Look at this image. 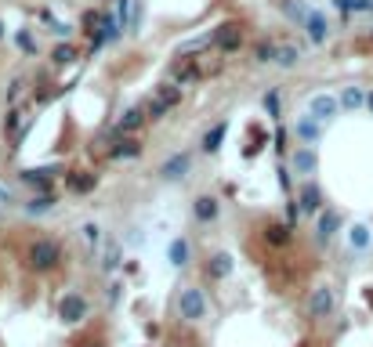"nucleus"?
Masks as SVG:
<instances>
[{
  "mask_svg": "<svg viewBox=\"0 0 373 347\" xmlns=\"http://www.w3.org/2000/svg\"><path fill=\"white\" fill-rule=\"evenodd\" d=\"M174 308H178V318L189 322V325H199L206 315H211V300L199 286H181L178 297H174Z\"/></svg>",
  "mask_w": 373,
  "mask_h": 347,
  "instance_id": "obj_1",
  "label": "nucleus"
},
{
  "mask_svg": "<svg viewBox=\"0 0 373 347\" xmlns=\"http://www.w3.org/2000/svg\"><path fill=\"white\" fill-rule=\"evenodd\" d=\"M26 264L29 271H40V275H48L62 264V246L55 243V239H36V243H29L26 250Z\"/></svg>",
  "mask_w": 373,
  "mask_h": 347,
  "instance_id": "obj_2",
  "label": "nucleus"
},
{
  "mask_svg": "<svg viewBox=\"0 0 373 347\" xmlns=\"http://www.w3.org/2000/svg\"><path fill=\"white\" fill-rule=\"evenodd\" d=\"M334 311H337V286H334V282H319V286L308 293V318L323 322Z\"/></svg>",
  "mask_w": 373,
  "mask_h": 347,
  "instance_id": "obj_3",
  "label": "nucleus"
},
{
  "mask_svg": "<svg viewBox=\"0 0 373 347\" xmlns=\"http://www.w3.org/2000/svg\"><path fill=\"white\" fill-rule=\"evenodd\" d=\"M87 315H91V304H87L84 293L66 290V293L58 297V322H62V325H80Z\"/></svg>",
  "mask_w": 373,
  "mask_h": 347,
  "instance_id": "obj_4",
  "label": "nucleus"
},
{
  "mask_svg": "<svg viewBox=\"0 0 373 347\" xmlns=\"http://www.w3.org/2000/svg\"><path fill=\"white\" fill-rule=\"evenodd\" d=\"M304 113L312 116V120H319L323 127H330V123H334V120L344 113V108H341V98H337V94H330V91H316L312 98H308Z\"/></svg>",
  "mask_w": 373,
  "mask_h": 347,
  "instance_id": "obj_5",
  "label": "nucleus"
},
{
  "mask_svg": "<svg viewBox=\"0 0 373 347\" xmlns=\"http://www.w3.org/2000/svg\"><path fill=\"white\" fill-rule=\"evenodd\" d=\"M344 246H348V253L366 257L373 250V225L370 221H351L344 228Z\"/></svg>",
  "mask_w": 373,
  "mask_h": 347,
  "instance_id": "obj_6",
  "label": "nucleus"
},
{
  "mask_svg": "<svg viewBox=\"0 0 373 347\" xmlns=\"http://www.w3.org/2000/svg\"><path fill=\"white\" fill-rule=\"evenodd\" d=\"M178 101H181V87H178V83H163L160 91H156V98L145 105V116H149V120H160V116L167 113V108H174Z\"/></svg>",
  "mask_w": 373,
  "mask_h": 347,
  "instance_id": "obj_7",
  "label": "nucleus"
},
{
  "mask_svg": "<svg viewBox=\"0 0 373 347\" xmlns=\"http://www.w3.org/2000/svg\"><path fill=\"white\" fill-rule=\"evenodd\" d=\"M189 170H192V156L189 152H174V156L160 163V181H181L189 178Z\"/></svg>",
  "mask_w": 373,
  "mask_h": 347,
  "instance_id": "obj_8",
  "label": "nucleus"
},
{
  "mask_svg": "<svg viewBox=\"0 0 373 347\" xmlns=\"http://www.w3.org/2000/svg\"><path fill=\"white\" fill-rule=\"evenodd\" d=\"M290 167H294V174H301V178H312L319 170V152L312 145H297L290 152Z\"/></svg>",
  "mask_w": 373,
  "mask_h": 347,
  "instance_id": "obj_9",
  "label": "nucleus"
},
{
  "mask_svg": "<svg viewBox=\"0 0 373 347\" xmlns=\"http://www.w3.org/2000/svg\"><path fill=\"white\" fill-rule=\"evenodd\" d=\"M167 264L171 268H189L192 264V243L185 235H174L167 243Z\"/></svg>",
  "mask_w": 373,
  "mask_h": 347,
  "instance_id": "obj_10",
  "label": "nucleus"
},
{
  "mask_svg": "<svg viewBox=\"0 0 373 347\" xmlns=\"http://www.w3.org/2000/svg\"><path fill=\"white\" fill-rule=\"evenodd\" d=\"M218 213H221V203L214 199V195H196L192 199V217L199 225H214Z\"/></svg>",
  "mask_w": 373,
  "mask_h": 347,
  "instance_id": "obj_11",
  "label": "nucleus"
},
{
  "mask_svg": "<svg viewBox=\"0 0 373 347\" xmlns=\"http://www.w3.org/2000/svg\"><path fill=\"white\" fill-rule=\"evenodd\" d=\"M337 232H341V213L330 206V210H323V213L316 217V239H319V243H330Z\"/></svg>",
  "mask_w": 373,
  "mask_h": 347,
  "instance_id": "obj_12",
  "label": "nucleus"
},
{
  "mask_svg": "<svg viewBox=\"0 0 373 347\" xmlns=\"http://www.w3.org/2000/svg\"><path fill=\"white\" fill-rule=\"evenodd\" d=\"M232 271H236V257L229 250L211 253V260H206V275H211V278H229Z\"/></svg>",
  "mask_w": 373,
  "mask_h": 347,
  "instance_id": "obj_13",
  "label": "nucleus"
},
{
  "mask_svg": "<svg viewBox=\"0 0 373 347\" xmlns=\"http://www.w3.org/2000/svg\"><path fill=\"white\" fill-rule=\"evenodd\" d=\"M294 134H297L301 145H316V141L323 138V123L304 113V116H297V123H294Z\"/></svg>",
  "mask_w": 373,
  "mask_h": 347,
  "instance_id": "obj_14",
  "label": "nucleus"
},
{
  "mask_svg": "<svg viewBox=\"0 0 373 347\" xmlns=\"http://www.w3.org/2000/svg\"><path fill=\"white\" fill-rule=\"evenodd\" d=\"M297 203H301V213H323V192H319V185L316 181H308L304 188H301V195H297Z\"/></svg>",
  "mask_w": 373,
  "mask_h": 347,
  "instance_id": "obj_15",
  "label": "nucleus"
},
{
  "mask_svg": "<svg viewBox=\"0 0 373 347\" xmlns=\"http://www.w3.org/2000/svg\"><path fill=\"white\" fill-rule=\"evenodd\" d=\"M304 33H308V40H312L316 48H319V43H326V36H330V22H326V15H323V11H312V15H308Z\"/></svg>",
  "mask_w": 373,
  "mask_h": 347,
  "instance_id": "obj_16",
  "label": "nucleus"
},
{
  "mask_svg": "<svg viewBox=\"0 0 373 347\" xmlns=\"http://www.w3.org/2000/svg\"><path fill=\"white\" fill-rule=\"evenodd\" d=\"M214 43H218L221 51H236L239 43H243V29L236 26V22H225V26L214 33Z\"/></svg>",
  "mask_w": 373,
  "mask_h": 347,
  "instance_id": "obj_17",
  "label": "nucleus"
},
{
  "mask_svg": "<svg viewBox=\"0 0 373 347\" xmlns=\"http://www.w3.org/2000/svg\"><path fill=\"white\" fill-rule=\"evenodd\" d=\"M51 210H55V195H51V192H36L33 199L22 203V213H26V217H44V213H51Z\"/></svg>",
  "mask_w": 373,
  "mask_h": 347,
  "instance_id": "obj_18",
  "label": "nucleus"
},
{
  "mask_svg": "<svg viewBox=\"0 0 373 347\" xmlns=\"http://www.w3.org/2000/svg\"><path fill=\"white\" fill-rule=\"evenodd\" d=\"M366 94H370V91H363V87L351 83V87H344L337 98H341V108H344V113H359V108H366Z\"/></svg>",
  "mask_w": 373,
  "mask_h": 347,
  "instance_id": "obj_19",
  "label": "nucleus"
},
{
  "mask_svg": "<svg viewBox=\"0 0 373 347\" xmlns=\"http://www.w3.org/2000/svg\"><path fill=\"white\" fill-rule=\"evenodd\" d=\"M94 185H98V178H94V174H87V170H73L69 178H66V188H69V192H76V195L94 192Z\"/></svg>",
  "mask_w": 373,
  "mask_h": 347,
  "instance_id": "obj_20",
  "label": "nucleus"
},
{
  "mask_svg": "<svg viewBox=\"0 0 373 347\" xmlns=\"http://www.w3.org/2000/svg\"><path fill=\"white\" fill-rule=\"evenodd\" d=\"M145 120H149V116H145V108H127V113L120 116L116 130H120V134H134V130H138Z\"/></svg>",
  "mask_w": 373,
  "mask_h": 347,
  "instance_id": "obj_21",
  "label": "nucleus"
},
{
  "mask_svg": "<svg viewBox=\"0 0 373 347\" xmlns=\"http://www.w3.org/2000/svg\"><path fill=\"white\" fill-rule=\"evenodd\" d=\"M80 239L87 243L91 253H98L101 250V225L98 221H84V225H80Z\"/></svg>",
  "mask_w": 373,
  "mask_h": 347,
  "instance_id": "obj_22",
  "label": "nucleus"
},
{
  "mask_svg": "<svg viewBox=\"0 0 373 347\" xmlns=\"http://www.w3.org/2000/svg\"><path fill=\"white\" fill-rule=\"evenodd\" d=\"M225 134H229V123H218L214 130H206V134H203V152H218Z\"/></svg>",
  "mask_w": 373,
  "mask_h": 347,
  "instance_id": "obj_23",
  "label": "nucleus"
},
{
  "mask_svg": "<svg viewBox=\"0 0 373 347\" xmlns=\"http://www.w3.org/2000/svg\"><path fill=\"white\" fill-rule=\"evenodd\" d=\"M120 268V243H106V253H101V271L113 275Z\"/></svg>",
  "mask_w": 373,
  "mask_h": 347,
  "instance_id": "obj_24",
  "label": "nucleus"
},
{
  "mask_svg": "<svg viewBox=\"0 0 373 347\" xmlns=\"http://www.w3.org/2000/svg\"><path fill=\"white\" fill-rule=\"evenodd\" d=\"M297 62H301V51L294 48V43H279V58H276V65H283V69H294Z\"/></svg>",
  "mask_w": 373,
  "mask_h": 347,
  "instance_id": "obj_25",
  "label": "nucleus"
},
{
  "mask_svg": "<svg viewBox=\"0 0 373 347\" xmlns=\"http://www.w3.org/2000/svg\"><path fill=\"white\" fill-rule=\"evenodd\" d=\"M22 181H26V185H33L36 192H48L51 174H48V170H26V174H22Z\"/></svg>",
  "mask_w": 373,
  "mask_h": 347,
  "instance_id": "obj_26",
  "label": "nucleus"
},
{
  "mask_svg": "<svg viewBox=\"0 0 373 347\" xmlns=\"http://www.w3.org/2000/svg\"><path fill=\"white\" fill-rule=\"evenodd\" d=\"M283 11H286L290 18H294V22H301V26L308 22V15H312V8H304L301 0H286V4H283Z\"/></svg>",
  "mask_w": 373,
  "mask_h": 347,
  "instance_id": "obj_27",
  "label": "nucleus"
},
{
  "mask_svg": "<svg viewBox=\"0 0 373 347\" xmlns=\"http://www.w3.org/2000/svg\"><path fill=\"white\" fill-rule=\"evenodd\" d=\"M138 152H141V145L127 138V141H116V148H113V160H134Z\"/></svg>",
  "mask_w": 373,
  "mask_h": 347,
  "instance_id": "obj_28",
  "label": "nucleus"
},
{
  "mask_svg": "<svg viewBox=\"0 0 373 347\" xmlns=\"http://www.w3.org/2000/svg\"><path fill=\"white\" fill-rule=\"evenodd\" d=\"M258 62H276L279 58V43H272V40H268V43H258Z\"/></svg>",
  "mask_w": 373,
  "mask_h": 347,
  "instance_id": "obj_29",
  "label": "nucleus"
},
{
  "mask_svg": "<svg viewBox=\"0 0 373 347\" xmlns=\"http://www.w3.org/2000/svg\"><path fill=\"white\" fill-rule=\"evenodd\" d=\"M73 62H76V48H69V43L55 48V65H73Z\"/></svg>",
  "mask_w": 373,
  "mask_h": 347,
  "instance_id": "obj_30",
  "label": "nucleus"
},
{
  "mask_svg": "<svg viewBox=\"0 0 373 347\" xmlns=\"http://www.w3.org/2000/svg\"><path fill=\"white\" fill-rule=\"evenodd\" d=\"M174 76H178V83H181V87H185V83H192V80H196V65H189V62L178 65V73H174Z\"/></svg>",
  "mask_w": 373,
  "mask_h": 347,
  "instance_id": "obj_31",
  "label": "nucleus"
},
{
  "mask_svg": "<svg viewBox=\"0 0 373 347\" xmlns=\"http://www.w3.org/2000/svg\"><path fill=\"white\" fill-rule=\"evenodd\" d=\"M265 113L272 116V120L279 116V94H276V91H272V94H265Z\"/></svg>",
  "mask_w": 373,
  "mask_h": 347,
  "instance_id": "obj_32",
  "label": "nucleus"
},
{
  "mask_svg": "<svg viewBox=\"0 0 373 347\" xmlns=\"http://www.w3.org/2000/svg\"><path fill=\"white\" fill-rule=\"evenodd\" d=\"M265 235H268V239H272V243H286V239H290V235H286V228H283V225H272V228H268V232H265Z\"/></svg>",
  "mask_w": 373,
  "mask_h": 347,
  "instance_id": "obj_33",
  "label": "nucleus"
},
{
  "mask_svg": "<svg viewBox=\"0 0 373 347\" xmlns=\"http://www.w3.org/2000/svg\"><path fill=\"white\" fill-rule=\"evenodd\" d=\"M120 290H123L120 282H109V304H116V300H120Z\"/></svg>",
  "mask_w": 373,
  "mask_h": 347,
  "instance_id": "obj_34",
  "label": "nucleus"
},
{
  "mask_svg": "<svg viewBox=\"0 0 373 347\" xmlns=\"http://www.w3.org/2000/svg\"><path fill=\"white\" fill-rule=\"evenodd\" d=\"M366 108H370V113H373V87H370V94H366Z\"/></svg>",
  "mask_w": 373,
  "mask_h": 347,
  "instance_id": "obj_35",
  "label": "nucleus"
},
{
  "mask_svg": "<svg viewBox=\"0 0 373 347\" xmlns=\"http://www.w3.org/2000/svg\"><path fill=\"white\" fill-rule=\"evenodd\" d=\"M87 347H101V344H87Z\"/></svg>",
  "mask_w": 373,
  "mask_h": 347,
  "instance_id": "obj_36",
  "label": "nucleus"
},
{
  "mask_svg": "<svg viewBox=\"0 0 373 347\" xmlns=\"http://www.w3.org/2000/svg\"><path fill=\"white\" fill-rule=\"evenodd\" d=\"M0 36H4V29H0Z\"/></svg>",
  "mask_w": 373,
  "mask_h": 347,
  "instance_id": "obj_37",
  "label": "nucleus"
}]
</instances>
